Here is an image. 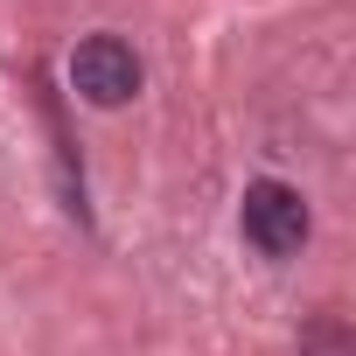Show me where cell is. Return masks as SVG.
Returning <instances> with one entry per match:
<instances>
[{"mask_svg": "<svg viewBox=\"0 0 356 356\" xmlns=\"http://www.w3.org/2000/svg\"><path fill=\"white\" fill-rule=\"evenodd\" d=\"M70 91H77L84 105L112 112V105H126V98L140 91V56H133L119 35H91V42L70 49Z\"/></svg>", "mask_w": 356, "mask_h": 356, "instance_id": "7a4b0ae2", "label": "cell"}, {"mask_svg": "<svg viewBox=\"0 0 356 356\" xmlns=\"http://www.w3.org/2000/svg\"><path fill=\"white\" fill-rule=\"evenodd\" d=\"M300 356H349V321L335 307H321L307 321V335H300Z\"/></svg>", "mask_w": 356, "mask_h": 356, "instance_id": "3957f363", "label": "cell"}, {"mask_svg": "<svg viewBox=\"0 0 356 356\" xmlns=\"http://www.w3.org/2000/svg\"><path fill=\"white\" fill-rule=\"evenodd\" d=\"M238 231H245V245L252 252H266V259H293L300 245H307V196L293 189V182H252L245 189V203H238Z\"/></svg>", "mask_w": 356, "mask_h": 356, "instance_id": "6da1fadb", "label": "cell"}]
</instances>
